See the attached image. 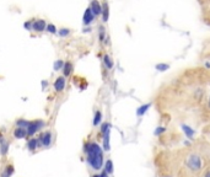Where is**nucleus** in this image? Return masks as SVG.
<instances>
[{"label":"nucleus","instance_id":"a211bd4d","mask_svg":"<svg viewBox=\"0 0 210 177\" xmlns=\"http://www.w3.org/2000/svg\"><path fill=\"white\" fill-rule=\"evenodd\" d=\"M155 69L157 71H160V73H165V71H167L169 69V64H167V63H157L155 65Z\"/></svg>","mask_w":210,"mask_h":177},{"label":"nucleus","instance_id":"c9c22d12","mask_svg":"<svg viewBox=\"0 0 210 177\" xmlns=\"http://www.w3.org/2000/svg\"><path fill=\"white\" fill-rule=\"evenodd\" d=\"M166 177H168V176H166Z\"/></svg>","mask_w":210,"mask_h":177},{"label":"nucleus","instance_id":"7ed1b4c3","mask_svg":"<svg viewBox=\"0 0 210 177\" xmlns=\"http://www.w3.org/2000/svg\"><path fill=\"white\" fill-rule=\"evenodd\" d=\"M44 127V122L43 121H28V126H27V135H35L38 130H41Z\"/></svg>","mask_w":210,"mask_h":177},{"label":"nucleus","instance_id":"2f4dec72","mask_svg":"<svg viewBox=\"0 0 210 177\" xmlns=\"http://www.w3.org/2000/svg\"><path fill=\"white\" fill-rule=\"evenodd\" d=\"M10 176H11V175H9L6 171H4V172L1 173V177H10Z\"/></svg>","mask_w":210,"mask_h":177},{"label":"nucleus","instance_id":"423d86ee","mask_svg":"<svg viewBox=\"0 0 210 177\" xmlns=\"http://www.w3.org/2000/svg\"><path fill=\"white\" fill-rule=\"evenodd\" d=\"M39 141H41V145H43V147H46V148L51 147V144H52V133L49 130H47L43 134H41V135H39Z\"/></svg>","mask_w":210,"mask_h":177},{"label":"nucleus","instance_id":"c756f323","mask_svg":"<svg viewBox=\"0 0 210 177\" xmlns=\"http://www.w3.org/2000/svg\"><path fill=\"white\" fill-rule=\"evenodd\" d=\"M106 176H107V173H106V171H103L102 175H94L92 177H106Z\"/></svg>","mask_w":210,"mask_h":177},{"label":"nucleus","instance_id":"393cba45","mask_svg":"<svg viewBox=\"0 0 210 177\" xmlns=\"http://www.w3.org/2000/svg\"><path fill=\"white\" fill-rule=\"evenodd\" d=\"M109 130H111V124H109V123H103L102 126H101V133H102V135L105 133L109 132Z\"/></svg>","mask_w":210,"mask_h":177},{"label":"nucleus","instance_id":"dca6fc26","mask_svg":"<svg viewBox=\"0 0 210 177\" xmlns=\"http://www.w3.org/2000/svg\"><path fill=\"white\" fill-rule=\"evenodd\" d=\"M98 39H99V42H102V43H105L106 39H107L106 28L103 26H101V27H99V30H98Z\"/></svg>","mask_w":210,"mask_h":177},{"label":"nucleus","instance_id":"f03ea898","mask_svg":"<svg viewBox=\"0 0 210 177\" xmlns=\"http://www.w3.org/2000/svg\"><path fill=\"white\" fill-rule=\"evenodd\" d=\"M186 165L189 170H192L194 172H198L199 170L202 169V160L200 156L197 154H191L186 160Z\"/></svg>","mask_w":210,"mask_h":177},{"label":"nucleus","instance_id":"20e7f679","mask_svg":"<svg viewBox=\"0 0 210 177\" xmlns=\"http://www.w3.org/2000/svg\"><path fill=\"white\" fill-rule=\"evenodd\" d=\"M46 27H47V22L46 20L43 19H37V20H33V24H32V31L37 33H41L43 31H46Z\"/></svg>","mask_w":210,"mask_h":177},{"label":"nucleus","instance_id":"f3484780","mask_svg":"<svg viewBox=\"0 0 210 177\" xmlns=\"http://www.w3.org/2000/svg\"><path fill=\"white\" fill-rule=\"evenodd\" d=\"M109 149H111V147H109V132H107L103 134V150L108 151Z\"/></svg>","mask_w":210,"mask_h":177},{"label":"nucleus","instance_id":"72a5a7b5","mask_svg":"<svg viewBox=\"0 0 210 177\" xmlns=\"http://www.w3.org/2000/svg\"><path fill=\"white\" fill-rule=\"evenodd\" d=\"M204 177H210V170H209V171L205 173V176H204Z\"/></svg>","mask_w":210,"mask_h":177},{"label":"nucleus","instance_id":"b1692460","mask_svg":"<svg viewBox=\"0 0 210 177\" xmlns=\"http://www.w3.org/2000/svg\"><path fill=\"white\" fill-rule=\"evenodd\" d=\"M101 121H102V112H101V111H96L95 118H94V126H95V127L98 126V124L101 123Z\"/></svg>","mask_w":210,"mask_h":177},{"label":"nucleus","instance_id":"4468645a","mask_svg":"<svg viewBox=\"0 0 210 177\" xmlns=\"http://www.w3.org/2000/svg\"><path fill=\"white\" fill-rule=\"evenodd\" d=\"M101 16H102V21L103 22L108 21V19H109V6H108L107 3L102 4V14H101Z\"/></svg>","mask_w":210,"mask_h":177},{"label":"nucleus","instance_id":"1a4fd4ad","mask_svg":"<svg viewBox=\"0 0 210 177\" xmlns=\"http://www.w3.org/2000/svg\"><path fill=\"white\" fill-rule=\"evenodd\" d=\"M181 128H182V130H183L184 135L187 137V139L192 140V139L194 138V129H193L191 126H188V124H182Z\"/></svg>","mask_w":210,"mask_h":177},{"label":"nucleus","instance_id":"f257e3e1","mask_svg":"<svg viewBox=\"0 0 210 177\" xmlns=\"http://www.w3.org/2000/svg\"><path fill=\"white\" fill-rule=\"evenodd\" d=\"M84 151L86 153L87 164L94 170H101L103 164V151L97 143H86L84 145Z\"/></svg>","mask_w":210,"mask_h":177},{"label":"nucleus","instance_id":"473e14b6","mask_svg":"<svg viewBox=\"0 0 210 177\" xmlns=\"http://www.w3.org/2000/svg\"><path fill=\"white\" fill-rule=\"evenodd\" d=\"M208 108L210 110V96H209V98H208Z\"/></svg>","mask_w":210,"mask_h":177},{"label":"nucleus","instance_id":"a878e982","mask_svg":"<svg viewBox=\"0 0 210 177\" xmlns=\"http://www.w3.org/2000/svg\"><path fill=\"white\" fill-rule=\"evenodd\" d=\"M28 126V121H25V119H18L16 122V127H22V128H27Z\"/></svg>","mask_w":210,"mask_h":177},{"label":"nucleus","instance_id":"aec40b11","mask_svg":"<svg viewBox=\"0 0 210 177\" xmlns=\"http://www.w3.org/2000/svg\"><path fill=\"white\" fill-rule=\"evenodd\" d=\"M64 63H65V61H64L63 59H58V60H55V61H54V64H53V69H54V71L62 70L63 67H64Z\"/></svg>","mask_w":210,"mask_h":177},{"label":"nucleus","instance_id":"5701e85b","mask_svg":"<svg viewBox=\"0 0 210 177\" xmlns=\"http://www.w3.org/2000/svg\"><path fill=\"white\" fill-rule=\"evenodd\" d=\"M46 31H47L48 33H51V35H57V33H58V28H57L55 25H53V24H47Z\"/></svg>","mask_w":210,"mask_h":177},{"label":"nucleus","instance_id":"39448f33","mask_svg":"<svg viewBox=\"0 0 210 177\" xmlns=\"http://www.w3.org/2000/svg\"><path fill=\"white\" fill-rule=\"evenodd\" d=\"M95 14L92 13V10L90 9V6L85 10V13H84V16H83V22L85 26H90L94 21H95Z\"/></svg>","mask_w":210,"mask_h":177},{"label":"nucleus","instance_id":"4be33fe9","mask_svg":"<svg viewBox=\"0 0 210 177\" xmlns=\"http://www.w3.org/2000/svg\"><path fill=\"white\" fill-rule=\"evenodd\" d=\"M7 143L3 139V137H0V153H1L3 155H5L6 154V151H7Z\"/></svg>","mask_w":210,"mask_h":177},{"label":"nucleus","instance_id":"ddd939ff","mask_svg":"<svg viewBox=\"0 0 210 177\" xmlns=\"http://www.w3.org/2000/svg\"><path fill=\"white\" fill-rule=\"evenodd\" d=\"M150 107H151V103H145V105H141L140 107H138V110H136V116H138V117H143L144 114L149 111Z\"/></svg>","mask_w":210,"mask_h":177},{"label":"nucleus","instance_id":"c85d7f7f","mask_svg":"<svg viewBox=\"0 0 210 177\" xmlns=\"http://www.w3.org/2000/svg\"><path fill=\"white\" fill-rule=\"evenodd\" d=\"M6 172L9 173V175H13V172H14V167L11 165H9V166H6Z\"/></svg>","mask_w":210,"mask_h":177},{"label":"nucleus","instance_id":"2eb2a0df","mask_svg":"<svg viewBox=\"0 0 210 177\" xmlns=\"http://www.w3.org/2000/svg\"><path fill=\"white\" fill-rule=\"evenodd\" d=\"M103 63H105V67L108 69V70H111L113 68V60L112 58L109 57L108 54H105L103 56Z\"/></svg>","mask_w":210,"mask_h":177},{"label":"nucleus","instance_id":"bb28decb","mask_svg":"<svg viewBox=\"0 0 210 177\" xmlns=\"http://www.w3.org/2000/svg\"><path fill=\"white\" fill-rule=\"evenodd\" d=\"M166 132V128L165 127H162V126H160V127H157L156 129H155V132H154V134L156 135V137H158V135H161L162 133H165Z\"/></svg>","mask_w":210,"mask_h":177},{"label":"nucleus","instance_id":"7c9ffc66","mask_svg":"<svg viewBox=\"0 0 210 177\" xmlns=\"http://www.w3.org/2000/svg\"><path fill=\"white\" fill-rule=\"evenodd\" d=\"M84 32H85V33H86V32H91V27H90V26H88V27H85V28H84Z\"/></svg>","mask_w":210,"mask_h":177},{"label":"nucleus","instance_id":"412c9836","mask_svg":"<svg viewBox=\"0 0 210 177\" xmlns=\"http://www.w3.org/2000/svg\"><path fill=\"white\" fill-rule=\"evenodd\" d=\"M70 28H66V27H62V28H59V31H58V35H59V37H62V38H65V37H68L69 35H70Z\"/></svg>","mask_w":210,"mask_h":177},{"label":"nucleus","instance_id":"f704fd0d","mask_svg":"<svg viewBox=\"0 0 210 177\" xmlns=\"http://www.w3.org/2000/svg\"><path fill=\"white\" fill-rule=\"evenodd\" d=\"M205 67H206V68H208V69H209V68H210V63H209V61H206V63H205Z\"/></svg>","mask_w":210,"mask_h":177},{"label":"nucleus","instance_id":"f8f14e48","mask_svg":"<svg viewBox=\"0 0 210 177\" xmlns=\"http://www.w3.org/2000/svg\"><path fill=\"white\" fill-rule=\"evenodd\" d=\"M27 147H28V150L33 151V150H36L37 148L41 147V141H39V139H37V138H32V139H29Z\"/></svg>","mask_w":210,"mask_h":177},{"label":"nucleus","instance_id":"9b49d317","mask_svg":"<svg viewBox=\"0 0 210 177\" xmlns=\"http://www.w3.org/2000/svg\"><path fill=\"white\" fill-rule=\"evenodd\" d=\"M63 75L65 76V78H68V76H70L73 74V70H74V65H73V63L71 61H65L64 63V67H63Z\"/></svg>","mask_w":210,"mask_h":177},{"label":"nucleus","instance_id":"e433bc0d","mask_svg":"<svg viewBox=\"0 0 210 177\" xmlns=\"http://www.w3.org/2000/svg\"><path fill=\"white\" fill-rule=\"evenodd\" d=\"M106 177H107V176H106Z\"/></svg>","mask_w":210,"mask_h":177},{"label":"nucleus","instance_id":"6ab92c4d","mask_svg":"<svg viewBox=\"0 0 210 177\" xmlns=\"http://www.w3.org/2000/svg\"><path fill=\"white\" fill-rule=\"evenodd\" d=\"M105 171L107 175H111L113 173V162L112 160H107L106 164H105Z\"/></svg>","mask_w":210,"mask_h":177},{"label":"nucleus","instance_id":"9d476101","mask_svg":"<svg viewBox=\"0 0 210 177\" xmlns=\"http://www.w3.org/2000/svg\"><path fill=\"white\" fill-rule=\"evenodd\" d=\"M27 137V129L22 127H16L14 130V138L16 139H24Z\"/></svg>","mask_w":210,"mask_h":177},{"label":"nucleus","instance_id":"0eeeda50","mask_svg":"<svg viewBox=\"0 0 210 177\" xmlns=\"http://www.w3.org/2000/svg\"><path fill=\"white\" fill-rule=\"evenodd\" d=\"M65 84H66L65 76H64V75H62V76H58V78L55 79V81H54V84H53L54 90H55L57 92H62V91L65 89Z\"/></svg>","mask_w":210,"mask_h":177},{"label":"nucleus","instance_id":"cd10ccee","mask_svg":"<svg viewBox=\"0 0 210 177\" xmlns=\"http://www.w3.org/2000/svg\"><path fill=\"white\" fill-rule=\"evenodd\" d=\"M32 24H33V20H27V21L24 24L25 30H27V31H32Z\"/></svg>","mask_w":210,"mask_h":177},{"label":"nucleus","instance_id":"6e6552de","mask_svg":"<svg viewBox=\"0 0 210 177\" xmlns=\"http://www.w3.org/2000/svg\"><path fill=\"white\" fill-rule=\"evenodd\" d=\"M90 9L92 10V13L95 14V16H101L102 14V4L98 1V0H92L90 3Z\"/></svg>","mask_w":210,"mask_h":177}]
</instances>
